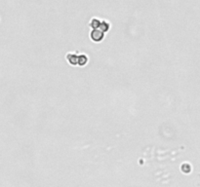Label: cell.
I'll return each instance as SVG.
<instances>
[{"instance_id": "obj_1", "label": "cell", "mask_w": 200, "mask_h": 187, "mask_svg": "<svg viewBox=\"0 0 200 187\" xmlns=\"http://www.w3.org/2000/svg\"><path fill=\"white\" fill-rule=\"evenodd\" d=\"M92 38L96 41H99V40H102V33L100 31V30H94L92 32Z\"/></svg>"}]
</instances>
